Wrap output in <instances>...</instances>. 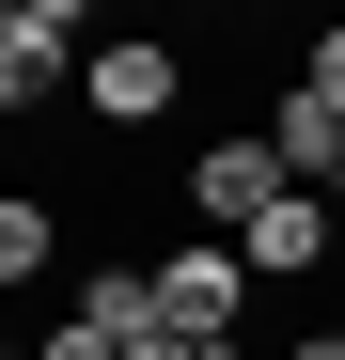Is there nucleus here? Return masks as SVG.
Wrapping results in <instances>:
<instances>
[{
    "label": "nucleus",
    "mask_w": 345,
    "mask_h": 360,
    "mask_svg": "<svg viewBox=\"0 0 345 360\" xmlns=\"http://www.w3.org/2000/svg\"><path fill=\"white\" fill-rule=\"evenodd\" d=\"M157 314L251 360V329H236V314H251V251H236V235H172V251H157Z\"/></svg>",
    "instance_id": "1"
},
{
    "label": "nucleus",
    "mask_w": 345,
    "mask_h": 360,
    "mask_svg": "<svg viewBox=\"0 0 345 360\" xmlns=\"http://www.w3.org/2000/svg\"><path fill=\"white\" fill-rule=\"evenodd\" d=\"M189 79H204V63H189L172 32H94V63H79V110H94V126H157V110L189 94Z\"/></svg>",
    "instance_id": "2"
},
{
    "label": "nucleus",
    "mask_w": 345,
    "mask_h": 360,
    "mask_svg": "<svg viewBox=\"0 0 345 360\" xmlns=\"http://www.w3.org/2000/svg\"><path fill=\"white\" fill-rule=\"evenodd\" d=\"M282 188H299V172L267 157V126H236V141H204V157H189V219H204V235H251Z\"/></svg>",
    "instance_id": "3"
},
{
    "label": "nucleus",
    "mask_w": 345,
    "mask_h": 360,
    "mask_svg": "<svg viewBox=\"0 0 345 360\" xmlns=\"http://www.w3.org/2000/svg\"><path fill=\"white\" fill-rule=\"evenodd\" d=\"M330 235H345V204H330V188H282L236 251H251V282H314V266H330Z\"/></svg>",
    "instance_id": "4"
},
{
    "label": "nucleus",
    "mask_w": 345,
    "mask_h": 360,
    "mask_svg": "<svg viewBox=\"0 0 345 360\" xmlns=\"http://www.w3.org/2000/svg\"><path fill=\"white\" fill-rule=\"evenodd\" d=\"M267 157L299 172V188H345V110H330L314 79H282V94H267Z\"/></svg>",
    "instance_id": "5"
},
{
    "label": "nucleus",
    "mask_w": 345,
    "mask_h": 360,
    "mask_svg": "<svg viewBox=\"0 0 345 360\" xmlns=\"http://www.w3.org/2000/svg\"><path fill=\"white\" fill-rule=\"evenodd\" d=\"M94 47H47V32H0V110H47V94H79Z\"/></svg>",
    "instance_id": "6"
},
{
    "label": "nucleus",
    "mask_w": 345,
    "mask_h": 360,
    "mask_svg": "<svg viewBox=\"0 0 345 360\" xmlns=\"http://www.w3.org/2000/svg\"><path fill=\"white\" fill-rule=\"evenodd\" d=\"M79 314H94L110 345H142V329H172V314H157V266H94V282H79Z\"/></svg>",
    "instance_id": "7"
},
{
    "label": "nucleus",
    "mask_w": 345,
    "mask_h": 360,
    "mask_svg": "<svg viewBox=\"0 0 345 360\" xmlns=\"http://www.w3.org/2000/svg\"><path fill=\"white\" fill-rule=\"evenodd\" d=\"M47 251H63V204H32V188H16V204H0V282H32Z\"/></svg>",
    "instance_id": "8"
},
{
    "label": "nucleus",
    "mask_w": 345,
    "mask_h": 360,
    "mask_svg": "<svg viewBox=\"0 0 345 360\" xmlns=\"http://www.w3.org/2000/svg\"><path fill=\"white\" fill-rule=\"evenodd\" d=\"M0 32H47V47H94V0H0Z\"/></svg>",
    "instance_id": "9"
},
{
    "label": "nucleus",
    "mask_w": 345,
    "mask_h": 360,
    "mask_svg": "<svg viewBox=\"0 0 345 360\" xmlns=\"http://www.w3.org/2000/svg\"><path fill=\"white\" fill-rule=\"evenodd\" d=\"M32 360H126V345H110L94 314H63V329H32Z\"/></svg>",
    "instance_id": "10"
},
{
    "label": "nucleus",
    "mask_w": 345,
    "mask_h": 360,
    "mask_svg": "<svg viewBox=\"0 0 345 360\" xmlns=\"http://www.w3.org/2000/svg\"><path fill=\"white\" fill-rule=\"evenodd\" d=\"M299 79H314V94H330V110H345V16H330V32H314V47H299Z\"/></svg>",
    "instance_id": "11"
},
{
    "label": "nucleus",
    "mask_w": 345,
    "mask_h": 360,
    "mask_svg": "<svg viewBox=\"0 0 345 360\" xmlns=\"http://www.w3.org/2000/svg\"><path fill=\"white\" fill-rule=\"evenodd\" d=\"M126 360H236V345H204V329H142Z\"/></svg>",
    "instance_id": "12"
},
{
    "label": "nucleus",
    "mask_w": 345,
    "mask_h": 360,
    "mask_svg": "<svg viewBox=\"0 0 345 360\" xmlns=\"http://www.w3.org/2000/svg\"><path fill=\"white\" fill-rule=\"evenodd\" d=\"M299 360H345V329H299Z\"/></svg>",
    "instance_id": "13"
},
{
    "label": "nucleus",
    "mask_w": 345,
    "mask_h": 360,
    "mask_svg": "<svg viewBox=\"0 0 345 360\" xmlns=\"http://www.w3.org/2000/svg\"><path fill=\"white\" fill-rule=\"evenodd\" d=\"M16 360H32V345H16Z\"/></svg>",
    "instance_id": "14"
},
{
    "label": "nucleus",
    "mask_w": 345,
    "mask_h": 360,
    "mask_svg": "<svg viewBox=\"0 0 345 360\" xmlns=\"http://www.w3.org/2000/svg\"><path fill=\"white\" fill-rule=\"evenodd\" d=\"M330 204H345V188H330Z\"/></svg>",
    "instance_id": "15"
}]
</instances>
